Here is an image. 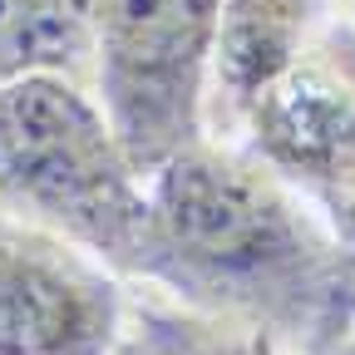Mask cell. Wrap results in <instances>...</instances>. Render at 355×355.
<instances>
[{
    "label": "cell",
    "instance_id": "cell-4",
    "mask_svg": "<svg viewBox=\"0 0 355 355\" xmlns=\"http://www.w3.org/2000/svg\"><path fill=\"white\" fill-rule=\"evenodd\" d=\"M237 144L321 217L355 266V25L340 6L257 99Z\"/></svg>",
    "mask_w": 355,
    "mask_h": 355
},
{
    "label": "cell",
    "instance_id": "cell-9",
    "mask_svg": "<svg viewBox=\"0 0 355 355\" xmlns=\"http://www.w3.org/2000/svg\"><path fill=\"white\" fill-rule=\"evenodd\" d=\"M336 355H355V336H350V340H345V345H340Z\"/></svg>",
    "mask_w": 355,
    "mask_h": 355
},
{
    "label": "cell",
    "instance_id": "cell-5",
    "mask_svg": "<svg viewBox=\"0 0 355 355\" xmlns=\"http://www.w3.org/2000/svg\"><path fill=\"white\" fill-rule=\"evenodd\" d=\"M123 301L109 266L0 217V355H114Z\"/></svg>",
    "mask_w": 355,
    "mask_h": 355
},
{
    "label": "cell",
    "instance_id": "cell-10",
    "mask_svg": "<svg viewBox=\"0 0 355 355\" xmlns=\"http://www.w3.org/2000/svg\"><path fill=\"white\" fill-rule=\"evenodd\" d=\"M340 10H345V15H350V25H355V0H345V6H340Z\"/></svg>",
    "mask_w": 355,
    "mask_h": 355
},
{
    "label": "cell",
    "instance_id": "cell-7",
    "mask_svg": "<svg viewBox=\"0 0 355 355\" xmlns=\"http://www.w3.org/2000/svg\"><path fill=\"white\" fill-rule=\"evenodd\" d=\"M94 0H0V84L55 74L89 89Z\"/></svg>",
    "mask_w": 355,
    "mask_h": 355
},
{
    "label": "cell",
    "instance_id": "cell-6",
    "mask_svg": "<svg viewBox=\"0 0 355 355\" xmlns=\"http://www.w3.org/2000/svg\"><path fill=\"white\" fill-rule=\"evenodd\" d=\"M336 0H222L202 94L207 139L237 144L257 99L301 60V50L316 40Z\"/></svg>",
    "mask_w": 355,
    "mask_h": 355
},
{
    "label": "cell",
    "instance_id": "cell-8",
    "mask_svg": "<svg viewBox=\"0 0 355 355\" xmlns=\"http://www.w3.org/2000/svg\"><path fill=\"white\" fill-rule=\"evenodd\" d=\"M114 355H286V350H277L272 340H261L252 331L193 316V311L163 301L158 291L128 286Z\"/></svg>",
    "mask_w": 355,
    "mask_h": 355
},
{
    "label": "cell",
    "instance_id": "cell-3",
    "mask_svg": "<svg viewBox=\"0 0 355 355\" xmlns=\"http://www.w3.org/2000/svg\"><path fill=\"white\" fill-rule=\"evenodd\" d=\"M222 0H94L89 94L144 178L202 144V94Z\"/></svg>",
    "mask_w": 355,
    "mask_h": 355
},
{
    "label": "cell",
    "instance_id": "cell-2",
    "mask_svg": "<svg viewBox=\"0 0 355 355\" xmlns=\"http://www.w3.org/2000/svg\"><path fill=\"white\" fill-rule=\"evenodd\" d=\"M144 212V173L89 89L55 74L0 84V217L79 247L128 282Z\"/></svg>",
    "mask_w": 355,
    "mask_h": 355
},
{
    "label": "cell",
    "instance_id": "cell-1",
    "mask_svg": "<svg viewBox=\"0 0 355 355\" xmlns=\"http://www.w3.org/2000/svg\"><path fill=\"white\" fill-rule=\"evenodd\" d=\"M144 202L128 286L286 355H336L355 336V266L242 144L202 139L173 153L144 178Z\"/></svg>",
    "mask_w": 355,
    "mask_h": 355
}]
</instances>
